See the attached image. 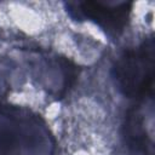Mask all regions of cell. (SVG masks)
<instances>
[{"mask_svg":"<svg viewBox=\"0 0 155 155\" xmlns=\"http://www.w3.org/2000/svg\"><path fill=\"white\" fill-rule=\"evenodd\" d=\"M76 5L80 7V12L85 17L94 21L109 34L114 35L122 31L131 6V4L127 2L111 4L98 1H86Z\"/></svg>","mask_w":155,"mask_h":155,"instance_id":"obj_2","label":"cell"},{"mask_svg":"<svg viewBox=\"0 0 155 155\" xmlns=\"http://www.w3.org/2000/svg\"><path fill=\"white\" fill-rule=\"evenodd\" d=\"M154 45L153 39L139 47L124 52L116 61L113 74L117 88L127 97H145L153 90Z\"/></svg>","mask_w":155,"mask_h":155,"instance_id":"obj_1","label":"cell"}]
</instances>
